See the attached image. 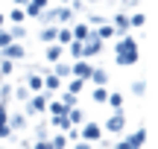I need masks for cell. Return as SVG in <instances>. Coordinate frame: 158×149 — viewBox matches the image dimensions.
<instances>
[{
	"mask_svg": "<svg viewBox=\"0 0 158 149\" xmlns=\"http://www.w3.org/2000/svg\"><path fill=\"white\" fill-rule=\"evenodd\" d=\"M132 94H135V97H143V94H147V82H143V79L132 82Z\"/></svg>",
	"mask_w": 158,
	"mask_h": 149,
	"instance_id": "cell-32",
	"label": "cell"
},
{
	"mask_svg": "<svg viewBox=\"0 0 158 149\" xmlns=\"http://www.w3.org/2000/svg\"><path fill=\"white\" fill-rule=\"evenodd\" d=\"M76 149H91V143H88V140H82V143H76Z\"/></svg>",
	"mask_w": 158,
	"mask_h": 149,
	"instance_id": "cell-41",
	"label": "cell"
},
{
	"mask_svg": "<svg viewBox=\"0 0 158 149\" xmlns=\"http://www.w3.org/2000/svg\"><path fill=\"white\" fill-rule=\"evenodd\" d=\"M21 149H29V146H27V143H23V146H21Z\"/></svg>",
	"mask_w": 158,
	"mask_h": 149,
	"instance_id": "cell-45",
	"label": "cell"
},
{
	"mask_svg": "<svg viewBox=\"0 0 158 149\" xmlns=\"http://www.w3.org/2000/svg\"><path fill=\"white\" fill-rule=\"evenodd\" d=\"M76 97H79V94L64 91V94H62V105H64V108H73V105H76Z\"/></svg>",
	"mask_w": 158,
	"mask_h": 149,
	"instance_id": "cell-30",
	"label": "cell"
},
{
	"mask_svg": "<svg viewBox=\"0 0 158 149\" xmlns=\"http://www.w3.org/2000/svg\"><path fill=\"white\" fill-rule=\"evenodd\" d=\"M88 79L94 82V85H108V73H106L102 67H94V70H91V76H88Z\"/></svg>",
	"mask_w": 158,
	"mask_h": 149,
	"instance_id": "cell-17",
	"label": "cell"
},
{
	"mask_svg": "<svg viewBox=\"0 0 158 149\" xmlns=\"http://www.w3.org/2000/svg\"><path fill=\"white\" fill-rule=\"evenodd\" d=\"M6 21H12V23H23V21H27V12H23V6H15V9L6 15Z\"/></svg>",
	"mask_w": 158,
	"mask_h": 149,
	"instance_id": "cell-20",
	"label": "cell"
},
{
	"mask_svg": "<svg viewBox=\"0 0 158 149\" xmlns=\"http://www.w3.org/2000/svg\"><path fill=\"white\" fill-rule=\"evenodd\" d=\"M9 35H12V41H21V38H27V26H23V23H12Z\"/></svg>",
	"mask_w": 158,
	"mask_h": 149,
	"instance_id": "cell-24",
	"label": "cell"
},
{
	"mask_svg": "<svg viewBox=\"0 0 158 149\" xmlns=\"http://www.w3.org/2000/svg\"><path fill=\"white\" fill-rule=\"evenodd\" d=\"M88 23H94V26H100V23H106V18H102V15H88Z\"/></svg>",
	"mask_w": 158,
	"mask_h": 149,
	"instance_id": "cell-38",
	"label": "cell"
},
{
	"mask_svg": "<svg viewBox=\"0 0 158 149\" xmlns=\"http://www.w3.org/2000/svg\"><path fill=\"white\" fill-rule=\"evenodd\" d=\"M62 56H64V47L62 44H56V41L47 44V50H44V58H47V62H62Z\"/></svg>",
	"mask_w": 158,
	"mask_h": 149,
	"instance_id": "cell-11",
	"label": "cell"
},
{
	"mask_svg": "<svg viewBox=\"0 0 158 149\" xmlns=\"http://www.w3.org/2000/svg\"><path fill=\"white\" fill-rule=\"evenodd\" d=\"M0 117H6V103H0Z\"/></svg>",
	"mask_w": 158,
	"mask_h": 149,
	"instance_id": "cell-42",
	"label": "cell"
},
{
	"mask_svg": "<svg viewBox=\"0 0 158 149\" xmlns=\"http://www.w3.org/2000/svg\"><path fill=\"white\" fill-rule=\"evenodd\" d=\"M29 97H32V94H29V88H27V85H18V88H12V99H18V103H27Z\"/></svg>",
	"mask_w": 158,
	"mask_h": 149,
	"instance_id": "cell-19",
	"label": "cell"
},
{
	"mask_svg": "<svg viewBox=\"0 0 158 149\" xmlns=\"http://www.w3.org/2000/svg\"><path fill=\"white\" fill-rule=\"evenodd\" d=\"M47 97H50V91H44V94L38 91L35 97H29L27 99V114H44V111H47V103H50Z\"/></svg>",
	"mask_w": 158,
	"mask_h": 149,
	"instance_id": "cell-2",
	"label": "cell"
},
{
	"mask_svg": "<svg viewBox=\"0 0 158 149\" xmlns=\"http://www.w3.org/2000/svg\"><path fill=\"white\" fill-rule=\"evenodd\" d=\"M138 58H141V53H138V50H126V53H114V62H117L120 67H132V64H138Z\"/></svg>",
	"mask_w": 158,
	"mask_h": 149,
	"instance_id": "cell-8",
	"label": "cell"
},
{
	"mask_svg": "<svg viewBox=\"0 0 158 149\" xmlns=\"http://www.w3.org/2000/svg\"><path fill=\"white\" fill-rule=\"evenodd\" d=\"M68 50H70V56H73V58H82V41H70V44H68Z\"/></svg>",
	"mask_w": 158,
	"mask_h": 149,
	"instance_id": "cell-31",
	"label": "cell"
},
{
	"mask_svg": "<svg viewBox=\"0 0 158 149\" xmlns=\"http://www.w3.org/2000/svg\"><path fill=\"white\" fill-rule=\"evenodd\" d=\"M12 41V35H9V29H0V47H6Z\"/></svg>",
	"mask_w": 158,
	"mask_h": 149,
	"instance_id": "cell-37",
	"label": "cell"
},
{
	"mask_svg": "<svg viewBox=\"0 0 158 149\" xmlns=\"http://www.w3.org/2000/svg\"><path fill=\"white\" fill-rule=\"evenodd\" d=\"M0 138H12V129L6 123V117H0Z\"/></svg>",
	"mask_w": 158,
	"mask_h": 149,
	"instance_id": "cell-35",
	"label": "cell"
},
{
	"mask_svg": "<svg viewBox=\"0 0 158 149\" xmlns=\"http://www.w3.org/2000/svg\"><path fill=\"white\" fill-rule=\"evenodd\" d=\"M79 138L88 140V143H97V140H102V126L94 120H85L82 126H79Z\"/></svg>",
	"mask_w": 158,
	"mask_h": 149,
	"instance_id": "cell-1",
	"label": "cell"
},
{
	"mask_svg": "<svg viewBox=\"0 0 158 149\" xmlns=\"http://www.w3.org/2000/svg\"><path fill=\"white\" fill-rule=\"evenodd\" d=\"M143 23H147V18H143V12H135V15H129V26H143Z\"/></svg>",
	"mask_w": 158,
	"mask_h": 149,
	"instance_id": "cell-29",
	"label": "cell"
},
{
	"mask_svg": "<svg viewBox=\"0 0 158 149\" xmlns=\"http://www.w3.org/2000/svg\"><path fill=\"white\" fill-rule=\"evenodd\" d=\"M73 15H76V12L70 9L68 3H62V6H56V9H53V23L64 26V23H70V21H73Z\"/></svg>",
	"mask_w": 158,
	"mask_h": 149,
	"instance_id": "cell-7",
	"label": "cell"
},
{
	"mask_svg": "<svg viewBox=\"0 0 158 149\" xmlns=\"http://www.w3.org/2000/svg\"><path fill=\"white\" fill-rule=\"evenodd\" d=\"M12 99V85H3L0 82V103H9Z\"/></svg>",
	"mask_w": 158,
	"mask_h": 149,
	"instance_id": "cell-33",
	"label": "cell"
},
{
	"mask_svg": "<svg viewBox=\"0 0 158 149\" xmlns=\"http://www.w3.org/2000/svg\"><path fill=\"white\" fill-rule=\"evenodd\" d=\"M6 123L12 132H21V129H27V114H6Z\"/></svg>",
	"mask_w": 158,
	"mask_h": 149,
	"instance_id": "cell-13",
	"label": "cell"
},
{
	"mask_svg": "<svg viewBox=\"0 0 158 149\" xmlns=\"http://www.w3.org/2000/svg\"><path fill=\"white\" fill-rule=\"evenodd\" d=\"M85 85H88V82H85V79H76V76L64 79V91H70V94H82V91H85Z\"/></svg>",
	"mask_w": 158,
	"mask_h": 149,
	"instance_id": "cell-15",
	"label": "cell"
},
{
	"mask_svg": "<svg viewBox=\"0 0 158 149\" xmlns=\"http://www.w3.org/2000/svg\"><path fill=\"white\" fill-rule=\"evenodd\" d=\"M29 149H50V138H41L35 146H29Z\"/></svg>",
	"mask_w": 158,
	"mask_h": 149,
	"instance_id": "cell-39",
	"label": "cell"
},
{
	"mask_svg": "<svg viewBox=\"0 0 158 149\" xmlns=\"http://www.w3.org/2000/svg\"><path fill=\"white\" fill-rule=\"evenodd\" d=\"M47 111H50L53 117H59V114H68V108L62 105V99H56V103H47Z\"/></svg>",
	"mask_w": 158,
	"mask_h": 149,
	"instance_id": "cell-27",
	"label": "cell"
},
{
	"mask_svg": "<svg viewBox=\"0 0 158 149\" xmlns=\"http://www.w3.org/2000/svg\"><path fill=\"white\" fill-rule=\"evenodd\" d=\"M41 82H44V91H50V94H56L59 88H62V79L53 76V73H44V76H41Z\"/></svg>",
	"mask_w": 158,
	"mask_h": 149,
	"instance_id": "cell-14",
	"label": "cell"
},
{
	"mask_svg": "<svg viewBox=\"0 0 158 149\" xmlns=\"http://www.w3.org/2000/svg\"><path fill=\"white\" fill-rule=\"evenodd\" d=\"M68 143H70V140L64 138V132H62V135H56V138H50V149H64Z\"/></svg>",
	"mask_w": 158,
	"mask_h": 149,
	"instance_id": "cell-28",
	"label": "cell"
},
{
	"mask_svg": "<svg viewBox=\"0 0 158 149\" xmlns=\"http://www.w3.org/2000/svg\"><path fill=\"white\" fill-rule=\"evenodd\" d=\"M62 3H70V0H62Z\"/></svg>",
	"mask_w": 158,
	"mask_h": 149,
	"instance_id": "cell-46",
	"label": "cell"
},
{
	"mask_svg": "<svg viewBox=\"0 0 158 149\" xmlns=\"http://www.w3.org/2000/svg\"><path fill=\"white\" fill-rule=\"evenodd\" d=\"M53 76H59V79H70V64L68 62H56V67H53Z\"/></svg>",
	"mask_w": 158,
	"mask_h": 149,
	"instance_id": "cell-18",
	"label": "cell"
},
{
	"mask_svg": "<svg viewBox=\"0 0 158 149\" xmlns=\"http://www.w3.org/2000/svg\"><path fill=\"white\" fill-rule=\"evenodd\" d=\"M27 3H32V6H38V9H47V3H50V0H27Z\"/></svg>",
	"mask_w": 158,
	"mask_h": 149,
	"instance_id": "cell-40",
	"label": "cell"
},
{
	"mask_svg": "<svg viewBox=\"0 0 158 149\" xmlns=\"http://www.w3.org/2000/svg\"><path fill=\"white\" fill-rule=\"evenodd\" d=\"M106 103L111 105V111H123V94H108Z\"/></svg>",
	"mask_w": 158,
	"mask_h": 149,
	"instance_id": "cell-23",
	"label": "cell"
},
{
	"mask_svg": "<svg viewBox=\"0 0 158 149\" xmlns=\"http://www.w3.org/2000/svg\"><path fill=\"white\" fill-rule=\"evenodd\" d=\"M102 53V41L97 38V32L91 29L88 32V38L82 41V58H91V56H100Z\"/></svg>",
	"mask_w": 158,
	"mask_h": 149,
	"instance_id": "cell-3",
	"label": "cell"
},
{
	"mask_svg": "<svg viewBox=\"0 0 158 149\" xmlns=\"http://www.w3.org/2000/svg\"><path fill=\"white\" fill-rule=\"evenodd\" d=\"M70 41H73V35H70V29H68V26H59V32H56V44L68 47Z\"/></svg>",
	"mask_w": 158,
	"mask_h": 149,
	"instance_id": "cell-21",
	"label": "cell"
},
{
	"mask_svg": "<svg viewBox=\"0 0 158 149\" xmlns=\"http://www.w3.org/2000/svg\"><path fill=\"white\" fill-rule=\"evenodd\" d=\"M91 70H94V64H91L88 58H76V62L70 64V76H76V79H85V82H88Z\"/></svg>",
	"mask_w": 158,
	"mask_h": 149,
	"instance_id": "cell-6",
	"label": "cell"
},
{
	"mask_svg": "<svg viewBox=\"0 0 158 149\" xmlns=\"http://www.w3.org/2000/svg\"><path fill=\"white\" fill-rule=\"evenodd\" d=\"M68 120H70V126H82L85 123V111L73 105V108H68Z\"/></svg>",
	"mask_w": 158,
	"mask_h": 149,
	"instance_id": "cell-16",
	"label": "cell"
},
{
	"mask_svg": "<svg viewBox=\"0 0 158 149\" xmlns=\"http://www.w3.org/2000/svg\"><path fill=\"white\" fill-rule=\"evenodd\" d=\"M88 32H91V26H88V23H76V26L70 29V35H73L76 41H85V38H88Z\"/></svg>",
	"mask_w": 158,
	"mask_h": 149,
	"instance_id": "cell-22",
	"label": "cell"
},
{
	"mask_svg": "<svg viewBox=\"0 0 158 149\" xmlns=\"http://www.w3.org/2000/svg\"><path fill=\"white\" fill-rule=\"evenodd\" d=\"M27 88H29V94L44 91V82H41V73H38V70H29V76H27Z\"/></svg>",
	"mask_w": 158,
	"mask_h": 149,
	"instance_id": "cell-12",
	"label": "cell"
},
{
	"mask_svg": "<svg viewBox=\"0 0 158 149\" xmlns=\"http://www.w3.org/2000/svg\"><path fill=\"white\" fill-rule=\"evenodd\" d=\"M3 23H6V15H0V29H3Z\"/></svg>",
	"mask_w": 158,
	"mask_h": 149,
	"instance_id": "cell-44",
	"label": "cell"
},
{
	"mask_svg": "<svg viewBox=\"0 0 158 149\" xmlns=\"http://www.w3.org/2000/svg\"><path fill=\"white\" fill-rule=\"evenodd\" d=\"M35 138H50V129H47V123H38V126H35Z\"/></svg>",
	"mask_w": 158,
	"mask_h": 149,
	"instance_id": "cell-34",
	"label": "cell"
},
{
	"mask_svg": "<svg viewBox=\"0 0 158 149\" xmlns=\"http://www.w3.org/2000/svg\"><path fill=\"white\" fill-rule=\"evenodd\" d=\"M12 3H15V6H27V0H12Z\"/></svg>",
	"mask_w": 158,
	"mask_h": 149,
	"instance_id": "cell-43",
	"label": "cell"
},
{
	"mask_svg": "<svg viewBox=\"0 0 158 149\" xmlns=\"http://www.w3.org/2000/svg\"><path fill=\"white\" fill-rule=\"evenodd\" d=\"M123 129H126V117H123V111H111V117L106 120L102 132H108V135H120Z\"/></svg>",
	"mask_w": 158,
	"mask_h": 149,
	"instance_id": "cell-5",
	"label": "cell"
},
{
	"mask_svg": "<svg viewBox=\"0 0 158 149\" xmlns=\"http://www.w3.org/2000/svg\"><path fill=\"white\" fill-rule=\"evenodd\" d=\"M106 97H108L106 85H94V91H91V99H94V103H106Z\"/></svg>",
	"mask_w": 158,
	"mask_h": 149,
	"instance_id": "cell-25",
	"label": "cell"
},
{
	"mask_svg": "<svg viewBox=\"0 0 158 149\" xmlns=\"http://www.w3.org/2000/svg\"><path fill=\"white\" fill-rule=\"evenodd\" d=\"M0 56L9 58V62H21V58H27V50H23L21 41H9L6 47H0Z\"/></svg>",
	"mask_w": 158,
	"mask_h": 149,
	"instance_id": "cell-4",
	"label": "cell"
},
{
	"mask_svg": "<svg viewBox=\"0 0 158 149\" xmlns=\"http://www.w3.org/2000/svg\"><path fill=\"white\" fill-rule=\"evenodd\" d=\"M114 149H135V143H132L129 138H123V140H120V143H114Z\"/></svg>",
	"mask_w": 158,
	"mask_h": 149,
	"instance_id": "cell-36",
	"label": "cell"
},
{
	"mask_svg": "<svg viewBox=\"0 0 158 149\" xmlns=\"http://www.w3.org/2000/svg\"><path fill=\"white\" fill-rule=\"evenodd\" d=\"M12 73H15V62L0 56V76H12Z\"/></svg>",
	"mask_w": 158,
	"mask_h": 149,
	"instance_id": "cell-26",
	"label": "cell"
},
{
	"mask_svg": "<svg viewBox=\"0 0 158 149\" xmlns=\"http://www.w3.org/2000/svg\"><path fill=\"white\" fill-rule=\"evenodd\" d=\"M56 32H59V23H44L38 29V41L41 44H53L56 41Z\"/></svg>",
	"mask_w": 158,
	"mask_h": 149,
	"instance_id": "cell-10",
	"label": "cell"
},
{
	"mask_svg": "<svg viewBox=\"0 0 158 149\" xmlns=\"http://www.w3.org/2000/svg\"><path fill=\"white\" fill-rule=\"evenodd\" d=\"M111 26H114V35H129V15H123V12H117V15L111 18Z\"/></svg>",
	"mask_w": 158,
	"mask_h": 149,
	"instance_id": "cell-9",
	"label": "cell"
}]
</instances>
